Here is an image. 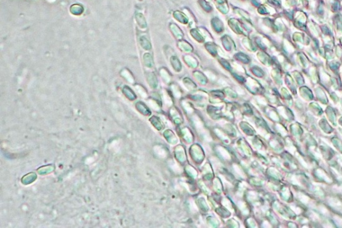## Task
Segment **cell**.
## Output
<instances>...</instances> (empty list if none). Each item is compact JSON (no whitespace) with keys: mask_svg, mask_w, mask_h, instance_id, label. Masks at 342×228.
I'll return each instance as SVG.
<instances>
[{"mask_svg":"<svg viewBox=\"0 0 342 228\" xmlns=\"http://www.w3.org/2000/svg\"><path fill=\"white\" fill-rule=\"evenodd\" d=\"M328 201H329V203H330V204L331 205V206L334 207H339L341 206V203L337 199L331 198L328 200Z\"/></svg>","mask_w":342,"mask_h":228,"instance_id":"6da1fadb","label":"cell"},{"mask_svg":"<svg viewBox=\"0 0 342 228\" xmlns=\"http://www.w3.org/2000/svg\"><path fill=\"white\" fill-rule=\"evenodd\" d=\"M299 199L301 200V201L303 203H307V202L309 201V197H307L306 195H303V194H299Z\"/></svg>","mask_w":342,"mask_h":228,"instance_id":"7a4b0ae2","label":"cell"},{"mask_svg":"<svg viewBox=\"0 0 342 228\" xmlns=\"http://www.w3.org/2000/svg\"><path fill=\"white\" fill-rule=\"evenodd\" d=\"M334 218L336 223H337V225H339V226H342V219L339 217H335Z\"/></svg>","mask_w":342,"mask_h":228,"instance_id":"3957f363","label":"cell"},{"mask_svg":"<svg viewBox=\"0 0 342 228\" xmlns=\"http://www.w3.org/2000/svg\"><path fill=\"white\" fill-rule=\"evenodd\" d=\"M320 211H321V212L322 213H323V214H328V211H327V209H325V208L324 207H323V206L320 207Z\"/></svg>","mask_w":342,"mask_h":228,"instance_id":"277c9868","label":"cell"}]
</instances>
